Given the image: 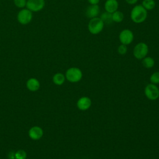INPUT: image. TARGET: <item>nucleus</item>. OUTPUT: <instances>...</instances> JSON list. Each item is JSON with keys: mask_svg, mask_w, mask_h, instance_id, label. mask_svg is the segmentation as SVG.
Wrapping results in <instances>:
<instances>
[{"mask_svg": "<svg viewBox=\"0 0 159 159\" xmlns=\"http://www.w3.org/2000/svg\"><path fill=\"white\" fill-rule=\"evenodd\" d=\"M147 17V10L142 6H135L132 10L130 17L133 22L135 23H142L146 19Z\"/></svg>", "mask_w": 159, "mask_h": 159, "instance_id": "obj_1", "label": "nucleus"}, {"mask_svg": "<svg viewBox=\"0 0 159 159\" xmlns=\"http://www.w3.org/2000/svg\"><path fill=\"white\" fill-rule=\"evenodd\" d=\"M14 4L19 8H23L26 6L27 0H14Z\"/></svg>", "mask_w": 159, "mask_h": 159, "instance_id": "obj_21", "label": "nucleus"}, {"mask_svg": "<svg viewBox=\"0 0 159 159\" xmlns=\"http://www.w3.org/2000/svg\"><path fill=\"white\" fill-rule=\"evenodd\" d=\"M148 52V48L146 43L143 42H140L137 44L134 48V55L139 60H142L145 58Z\"/></svg>", "mask_w": 159, "mask_h": 159, "instance_id": "obj_4", "label": "nucleus"}, {"mask_svg": "<svg viewBox=\"0 0 159 159\" xmlns=\"http://www.w3.org/2000/svg\"><path fill=\"white\" fill-rule=\"evenodd\" d=\"M65 76L61 73H57L56 74H55L53 76L52 80L54 84H55L56 85H61L64 83L65 81Z\"/></svg>", "mask_w": 159, "mask_h": 159, "instance_id": "obj_14", "label": "nucleus"}, {"mask_svg": "<svg viewBox=\"0 0 159 159\" xmlns=\"http://www.w3.org/2000/svg\"><path fill=\"white\" fill-rule=\"evenodd\" d=\"M29 137L34 140H37L41 139L43 135V131L42 129L39 126H34L32 127L29 132H28Z\"/></svg>", "mask_w": 159, "mask_h": 159, "instance_id": "obj_9", "label": "nucleus"}, {"mask_svg": "<svg viewBox=\"0 0 159 159\" xmlns=\"http://www.w3.org/2000/svg\"><path fill=\"white\" fill-rule=\"evenodd\" d=\"M134 39V35L131 30L129 29L123 30L119 34V40L122 44L129 45Z\"/></svg>", "mask_w": 159, "mask_h": 159, "instance_id": "obj_8", "label": "nucleus"}, {"mask_svg": "<svg viewBox=\"0 0 159 159\" xmlns=\"http://www.w3.org/2000/svg\"><path fill=\"white\" fill-rule=\"evenodd\" d=\"M138 0H125V1L129 4H134L137 2Z\"/></svg>", "mask_w": 159, "mask_h": 159, "instance_id": "obj_24", "label": "nucleus"}, {"mask_svg": "<svg viewBox=\"0 0 159 159\" xmlns=\"http://www.w3.org/2000/svg\"><path fill=\"white\" fill-rule=\"evenodd\" d=\"M104 7L106 12L112 14L117 10L118 2L117 0H107L105 2Z\"/></svg>", "mask_w": 159, "mask_h": 159, "instance_id": "obj_12", "label": "nucleus"}, {"mask_svg": "<svg viewBox=\"0 0 159 159\" xmlns=\"http://www.w3.org/2000/svg\"><path fill=\"white\" fill-rule=\"evenodd\" d=\"M151 83L154 84H159V71L154 72L150 77Z\"/></svg>", "mask_w": 159, "mask_h": 159, "instance_id": "obj_20", "label": "nucleus"}, {"mask_svg": "<svg viewBox=\"0 0 159 159\" xmlns=\"http://www.w3.org/2000/svg\"><path fill=\"white\" fill-rule=\"evenodd\" d=\"M112 21L116 22H120L122 21L124 19V14L120 11H116L112 14Z\"/></svg>", "mask_w": 159, "mask_h": 159, "instance_id": "obj_16", "label": "nucleus"}, {"mask_svg": "<svg viewBox=\"0 0 159 159\" xmlns=\"http://www.w3.org/2000/svg\"><path fill=\"white\" fill-rule=\"evenodd\" d=\"M142 65L144 67L147 68H152L155 65V61L154 60L150 57H145L142 60Z\"/></svg>", "mask_w": 159, "mask_h": 159, "instance_id": "obj_15", "label": "nucleus"}, {"mask_svg": "<svg viewBox=\"0 0 159 159\" xmlns=\"http://www.w3.org/2000/svg\"><path fill=\"white\" fill-rule=\"evenodd\" d=\"M83 76L81 70L76 67L68 68L65 73L66 79L71 83H77L80 81Z\"/></svg>", "mask_w": 159, "mask_h": 159, "instance_id": "obj_2", "label": "nucleus"}, {"mask_svg": "<svg viewBox=\"0 0 159 159\" xmlns=\"http://www.w3.org/2000/svg\"><path fill=\"white\" fill-rule=\"evenodd\" d=\"M99 7L98 5L95 4V5H92L91 4L88 7L86 11V16L89 17V18H94L96 17L99 14Z\"/></svg>", "mask_w": 159, "mask_h": 159, "instance_id": "obj_11", "label": "nucleus"}, {"mask_svg": "<svg viewBox=\"0 0 159 159\" xmlns=\"http://www.w3.org/2000/svg\"><path fill=\"white\" fill-rule=\"evenodd\" d=\"M118 52L119 54L120 55H124L126 53L127 51V46L125 45H124V44H121L118 47Z\"/></svg>", "mask_w": 159, "mask_h": 159, "instance_id": "obj_22", "label": "nucleus"}, {"mask_svg": "<svg viewBox=\"0 0 159 159\" xmlns=\"http://www.w3.org/2000/svg\"><path fill=\"white\" fill-rule=\"evenodd\" d=\"M45 6L44 0H27L26 7L32 12L41 11Z\"/></svg>", "mask_w": 159, "mask_h": 159, "instance_id": "obj_7", "label": "nucleus"}, {"mask_svg": "<svg viewBox=\"0 0 159 159\" xmlns=\"http://www.w3.org/2000/svg\"><path fill=\"white\" fill-rule=\"evenodd\" d=\"M88 1L92 5L98 4L99 3V0H88Z\"/></svg>", "mask_w": 159, "mask_h": 159, "instance_id": "obj_23", "label": "nucleus"}, {"mask_svg": "<svg viewBox=\"0 0 159 159\" xmlns=\"http://www.w3.org/2000/svg\"><path fill=\"white\" fill-rule=\"evenodd\" d=\"M104 22L100 17L91 19L88 24V30L92 34H98L102 31L104 27Z\"/></svg>", "mask_w": 159, "mask_h": 159, "instance_id": "obj_3", "label": "nucleus"}, {"mask_svg": "<svg viewBox=\"0 0 159 159\" xmlns=\"http://www.w3.org/2000/svg\"><path fill=\"white\" fill-rule=\"evenodd\" d=\"M27 89L30 91H36L40 88V82L38 80L34 78H30L26 83Z\"/></svg>", "mask_w": 159, "mask_h": 159, "instance_id": "obj_13", "label": "nucleus"}, {"mask_svg": "<svg viewBox=\"0 0 159 159\" xmlns=\"http://www.w3.org/2000/svg\"><path fill=\"white\" fill-rule=\"evenodd\" d=\"M91 100L89 98L83 96L80 98L76 103L77 107L81 111H86L91 106Z\"/></svg>", "mask_w": 159, "mask_h": 159, "instance_id": "obj_10", "label": "nucleus"}, {"mask_svg": "<svg viewBox=\"0 0 159 159\" xmlns=\"http://www.w3.org/2000/svg\"><path fill=\"white\" fill-rule=\"evenodd\" d=\"M27 153L24 150H18L14 153V159H26Z\"/></svg>", "mask_w": 159, "mask_h": 159, "instance_id": "obj_18", "label": "nucleus"}, {"mask_svg": "<svg viewBox=\"0 0 159 159\" xmlns=\"http://www.w3.org/2000/svg\"><path fill=\"white\" fill-rule=\"evenodd\" d=\"M144 93L148 99L154 101L159 97V89L156 84L150 83L145 86Z\"/></svg>", "mask_w": 159, "mask_h": 159, "instance_id": "obj_5", "label": "nucleus"}, {"mask_svg": "<svg viewBox=\"0 0 159 159\" xmlns=\"http://www.w3.org/2000/svg\"><path fill=\"white\" fill-rule=\"evenodd\" d=\"M17 20L21 24H29L32 19V13L27 8L22 9L20 10L17 14Z\"/></svg>", "mask_w": 159, "mask_h": 159, "instance_id": "obj_6", "label": "nucleus"}, {"mask_svg": "<svg viewBox=\"0 0 159 159\" xmlns=\"http://www.w3.org/2000/svg\"><path fill=\"white\" fill-rule=\"evenodd\" d=\"M101 20L103 21L104 24V22L106 23H110L112 21V14L109 13L107 12H104L101 16Z\"/></svg>", "mask_w": 159, "mask_h": 159, "instance_id": "obj_19", "label": "nucleus"}, {"mask_svg": "<svg viewBox=\"0 0 159 159\" xmlns=\"http://www.w3.org/2000/svg\"><path fill=\"white\" fill-rule=\"evenodd\" d=\"M142 6L146 10H152L155 6L154 0H143L142 1Z\"/></svg>", "mask_w": 159, "mask_h": 159, "instance_id": "obj_17", "label": "nucleus"}]
</instances>
